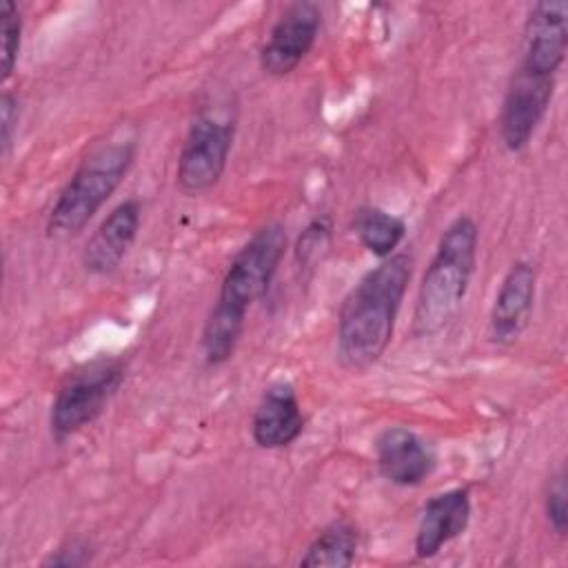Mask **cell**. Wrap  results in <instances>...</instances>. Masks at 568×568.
Wrapping results in <instances>:
<instances>
[{
	"label": "cell",
	"mask_w": 568,
	"mask_h": 568,
	"mask_svg": "<svg viewBox=\"0 0 568 568\" xmlns=\"http://www.w3.org/2000/svg\"><path fill=\"white\" fill-rule=\"evenodd\" d=\"M413 264V255L393 253L346 293L335 328V357L342 368L366 371L386 353Z\"/></svg>",
	"instance_id": "obj_1"
},
{
	"label": "cell",
	"mask_w": 568,
	"mask_h": 568,
	"mask_svg": "<svg viewBox=\"0 0 568 568\" xmlns=\"http://www.w3.org/2000/svg\"><path fill=\"white\" fill-rule=\"evenodd\" d=\"M479 229L470 215H457L439 235L435 253L419 280L413 335L442 333L462 308L477 264Z\"/></svg>",
	"instance_id": "obj_2"
},
{
	"label": "cell",
	"mask_w": 568,
	"mask_h": 568,
	"mask_svg": "<svg viewBox=\"0 0 568 568\" xmlns=\"http://www.w3.org/2000/svg\"><path fill=\"white\" fill-rule=\"evenodd\" d=\"M135 151L133 140L95 146L60 189L47 217V235L55 240L78 235L118 191L133 166Z\"/></svg>",
	"instance_id": "obj_3"
},
{
	"label": "cell",
	"mask_w": 568,
	"mask_h": 568,
	"mask_svg": "<svg viewBox=\"0 0 568 568\" xmlns=\"http://www.w3.org/2000/svg\"><path fill=\"white\" fill-rule=\"evenodd\" d=\"M126 379V362L113 355H100L69 371L60 382L49 410L51 437L64 439L93 424Z\"/></svg>",
	"instance_id": "obj_4"
},
{
	"label": "cell",
	"mask_w": 568,
	"mask_h": 568,
	"mask_svg": "<svg viewBox=\"0 0 568 568\" xmlns=\"http://www.w3.org/2000/svg\"><path fill=\"white\" fill-rule=\"evenodd\" d=\"M235 106L229 102L197 109L175 166V184L182 193L200 195L222 180L235 140Z\"/></svg>",
	"instance_id": "obj_5"
},
{
	"label": "cell",
	"mask_w": 568,
	"mask_h": 568,
	"mask_svg": "<svg viewBox=\"0 0 568 568\" xmlns=\"http://www.w3.org/2000/svg\"><path fill=\"white\" fill-rule=\"evenodd\" d=\"M286 242L284 224L268 222L260 226L229 262L220 282L217 300L248 313V308L266 295L284 260Z\"/></svg>",
	"instance_id": "obj_6"
},
{
	"label": "cell",
	"mask_w": 568,
	"mask_h": 568,
	"mask_svg": "<svg viewBox=\"0 0 568 568\" xmlns=\"http://www.w3.org/2000/svg\"><path fill=\"white\" fill-rule=\"evenodd\" d=\"M568 51V2L541 0L528 7L517 73L557 80Z\"/></svg>",
	"instance_id": "obj_7"
},
{
	"label": "cell",
	"mask_w": 568,
	"mask_h": 568,
	"mask_svg": "<svg viewBox=\"0 0 568 568\" xmlns=\"http://www.w3.org/2000/svg\"><path fill=\"white\" fill-rule=\"evenodd\" d=\"M322 29V7L311 0L291 2L271 27L257 62L271 78L293 73L311 53Z\"/></svg>",
	"instance_id": "obj_8"
},
{
	"label": "cell",
	"mask_w": 568,
	"mask_h": 568,
	"mask_svg": "<svg viewBox=\"0 0 568 568\" xmlns=\"http://www.w3.org/2000/svg\"><path fill=\"white\" fill-rule=\"evenodd\" d=\"M557 80L515 73L499 113V140L506 151L519 153L535 138L555 95Z\"/></svg>",
	"instance_id": "obj_9"
},
{
	"label": "cell",
	"mask_w": 568,
	"mask_h": 568,
	"mask_svg": "<svg viewBox=\"0 0 568 568\" xmlns=\"http://www.w3.org/2000/svg\"><path fill=\"white\" fill-rule=\"evenodd\" d=\"M537 295V271L530 262L510 264L490 306L486 337L495 346H513L526 331Z\"/></svg>",
	"instance_id": "obj_10"
},
{
	"label": "cell",
	"mask_w": 568,
	"mask_h": 568,
	"mask_svg": "<svg viewBox=\"0 0 568 568\" xmlns=\"http://www.w3.org/2000/svg\"><path fill=\"white\" fill-rule=\"evenodd\" d=\"M375 464L393 486L413 488L433 475L437 455L433 446L406 426H388L375 437Z\"/></svg>",
	"instance_id": "obj_11"
},
{
	"label": "cell",
	"mask_w": 568,
	"mask_h": 568,
	"mask_svg": "<svg viewBox=\"0 0 568 568\" xmlns=\"http://www.w3.org/2000/svg\"><path fill=\"white\" fill-rule=\"evenodd\" d=\"M142 222V204L129 197L111 209V213L98 224L82 251V266L93 275L113 273L129 255Z\"/></svg>",
	"instance_id": "obj_12"
},
{
	"label": "cell",
	"mask_w": 568,
	"mask_h": 568,
	"mask_svg": "<svg viewBox=\"0 0 568 568\" xmlns=\"http://www.w3.org/2000/svg\"><path fill=\"white\" fill-rule=\"evenodd\" d=\"M304 426L306 417L295 386L284 379L266 386L251 417L253 442L264 450H277L291 446Z\"/></svg>",
	"instance_id": "obj_13"
},
{
	"label": "cell",
	"mask_w": 568,
	"mask_h": 568,
	"mask_svg": "<svg viewBox=\"0 0 568 568\" xmlns=\"http://www.w3.org/2000/svg\"><path fill=\"white\" fill-rule=\"evenodd\" d=\"M473 515L470 490L468 488H448L433 495L419 515L415 530V557L430 559L446 544L466 532Z\"/></svg>",
	"instance_id": "obj_14"
},
{
	"label": "cell",
	"mask_w": 568,
	"mask_h": 568,
	"mask_svg": "<svg viewBox=\"0 0 568 568\" xmlns=\"http://www.w3.org/2000/svg\"><path fill=\"white\" fill-rule=\"evenodd\" d=\"M246 324V311L235 308L222 300L215 297L200 337V348L206 366H222L226 364L242 337Z\"/></svg>",
	"instance_id": "obj_15"
},
{
	"label": "cell",
	"mask_w": 568,
	"mask_h": 568,
	"mask_svg": "<svg viewBox=\"0 0 568 568\" xmlns=\"http://www.w3.org/2000/svg\"><path fill=\"white\" fill-rule=\"evenodd\" d=\"M359 550V532L348 519H335L324 526L300 557L304 568H348Z\"/></svg>",
	"instance_id": "obj_16"
},
{
	"label": "cell",
	"mask_w": 568,
	"mask_h": 568,
	"mask_svg": "<svg viewBox=\"0 0 568 568\" xmlns=\"http://www.w3.org/2000/svg\"><path fill=\"white\" fill-rule=\"evenodd\" d=\"M353 233L368 253L386 260L404 242L406 222L379 206H359L353 215Z\"/></svg>",
	"instance_id": "obj_17"
},
{
	"label": "cell",
	"mask_w": 568,
	"mask_h": 568,
	"mask_svg": "<svg viewBox=\"0 0 568 568\" xmlns=\"http://www.w3.org/2000/svg\"><path fill=\"white\" fill-rule=\"evenodd\" d=\"M333 240V222L328 215L313 217L295 240V264L300 271H308L322 262Z\"/></svg>",
	"instance_id": "obj_18"
},
{
	"label": "cell",
	"mask_w": 568,
	"mask_h": 568,
	"mask_svg": "<svg viewBox=\"0 0 568 568\" xmlns=\"http://www.w3.org/2000/svg\"><path fill=\"white\" fill-rule=\"evenodd\" d=\"M0 38H2V82L13 75L22 44V13L16 2H0Z\"/></svg>",
	"instance_id": "obj_19"
},
{
	"label": "cell",
	"mask_w": 568,
	"mask_h": 568,
	"mask_svg": "<svg viewBox=\"0 0 568 568\" xmlns=\"http://www.w3.org/2000/svg\"><path fill=\"white\" fill-rule=\"evenodd\" d=\"M544 513L550 524V528L566 537L568 532V486H566V470L559 468L555 475L548 477L546 490H544Z\"/></svg>",
	"instance_id": "obj_20"
},
{
	"label": "cell",
	"mask_w": 568,
	"mask_h": 568,
	"mask_svg": "<svg viewBox=\"0 0 568 568\" xmlns=\"http://www.w3.org/2000/svg\"><path fill=\"white\" fill-rule=\"evenodd\" d=\"M89 561H91V546L82 539H69L55 550H51V555L42 559V566L78 568V566H87Z\"/></svg>",
	"instance_id": "obj_21"
},
{
	"label": "cell",
	"mask_w": 568,
	"mask_h": 568,
	"mask_svg": "<svg viewBox=\"0 0 568 568\" xmlns=\"http://www.w3.org/2000/svg\"><path fill=\"white\" fill-rule=\"evenodd\" d=\"M0 111H2V126H0V146H2V155H9L11 142H13V133L18 129V95L11 89L2 91V102H0Z\"/></svg>",
	"instance_id": "obj_22"
}]
</instances>
